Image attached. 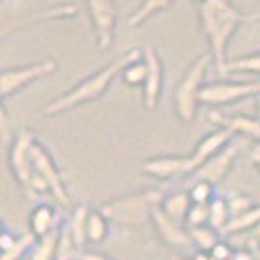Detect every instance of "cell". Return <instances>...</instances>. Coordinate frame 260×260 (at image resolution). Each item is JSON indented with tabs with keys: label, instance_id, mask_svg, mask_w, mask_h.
<instances>
[{
	"label": "cell",
	"instance_id": "16",
	"mask_svg": "<svg viewBox=\"0 0 260 260\" xmlns=\"http://www.w3.org/2000/svg\"><path fill=\"white\" fill-rule=\"evenodd\" d=\"M192 208V198L188 190H174L170 194H165L160 202V209L169 215L170 219L186 225V215Z\"/></svg>",
	"mask_w": 260,
	"mask_h": 260
},
{
	"label": "cell",
	"instance_id": "8",
	"mask_svg": "<svg viewBox=\"0 0 260 260\" xmlns=\"http://www.w3.org/2000/svg\"><path fill=\"white\" fill-rule=\"evenodd\" d=\"M31 167H34V172H38L39 176L49 184V196L59 206L67 208L71 204V196L65 186V180H63V174L57 169L51 153L39 143L38 139L31 147Z\"/></svg>",
	"mask_w": 260,
	"mask_h": 260
},
{
	"label": "cell",
	"instance_id": "26",
	"mask_svg": "<svg viewBox=\"0 0 260 260\" xmlns=\"http://www.w3.org/2000/svg\"><path fill=\"white\" fill-rule=\"evenodd\" d=\"M119 78L123 80V84L133 86V88H135V86H145V80H147V63H145L143 57L125 67V69L121 71Z\"/></svg>",
	"mask_w": 260,
	"mask_h": 260
},
{
	"label": "cell",
	"instance_id": "1",
	"mask_svg": "<svg viewBox=\"0 0 260 260\" xmlns=\"http://www.w3.org/2000/svg\"><path fill=\"white\" fill-rule=\"evenodd\" d=\"M198 20L204 38L208 39L209 53L213 57V65L221 75H227V47L235 31L243 24L260 22V10L243 12L235 8L229 0H206L198 6Z\"/></svg>",
	"mask_w": 260,
	"mask_h": 260
},
{
	"label": "cell",
	"instance_id": "37",
	"mask_svg": "<svg viewBox=\"0 0 260 260\" xmlns=\"http://www.w3.org/2000/svg\"><path fill=\"white\" fill-rule=\"evenodd\" d=\"M192 2H194L196 6H200V4H204V2H206V0H192Z\"/></svg>",
	"mask_w": 260,
	"mask_h": 260
},
{
	"label": "cell",
	"instance_id": "34",
	"mask_svg": "<svg viewBox=\"0 0 260 260\" xmlns=\"http://www.w3.org/2000/svg\"><path fill=\"white\" fill-rule=\"evenodd\" d=\"M250 162L256 167L260 162V141H254V147H252V151H250Z\"/></svg>",
	"mask_w": 260,
	"mask_h": 260
},
{
	"label": "cell",
	"instance_id": "19",
	"mask_svg": "<svg viewBox=\"0 0 260 260\" xmlns=\"http://www.w3.org/2000/svg\"><path fill=\"white\" fill-rule=\"evenodd\" d=\"M110 233V219L102 213V209H90L88 223H86V239L90 245L104 243Z\"/></svg>",
	"mask_w": 260,
	"mask_h": 260
},
{
	"label": "cell",
	"instance_id": "29",
	"mask_svg": "<svg viewBox=\"0 0 260 260\" xmlns=\"http://www.w3.org/2000/svg\"><path fill=\"white\" fill-rule=\"evenodd\" d=\"M252 206H254V204H252V200H250L247 194H235L229 198V208H231V215H233V217L245 213V211L250 209Z\"/></svg>",
	"mask_w": 260,
	"mask_h": 260
},
{
	"label": "cell",
	"instance_id": "27",
	"mask_svg": "<svg viewBox=\"0 0 260 260\" xmlns=\"http://www.w3.org/2000/svg\"><path fill=\"white\" fill-rule=\"evenodd\" d=\"M188 192H190V198H192V204H209L217 196L215 194V186L206 182V180L190 182Z\"/></svg>",
	"mask_w": 260,
	"mask_h": 260
},
{
	"label": "cell",
	"instance_id": "3",
	"mask_svg": "<svg viewBox=\"0 0 260 260\" xmlns=\"http://www.w3.org/2000/svg\"><path fill=\"white\" fill-rule=\"evenodd\" d=\"M211 63H213L211 53L200 55L196 61H192V65L184 71L180 82L176 84L172 104H174V114L180 119V123H192L198 116L200 90L206 84V75H208Z\"/></svg>",
	"mask_w": 260,
	"mask_h": 260
},
{
	"label": "cell",
	"instance_id": "11",
	"mask_svg": "<svg viewBox=\"0 0 260 260\" xmlns=\"http://www.w3.org/2000/svg\"><path fill=\"white\" fill-rule=\"evenodd\" d=\"M143 59L147 63V80H145L143 86V106L149 112H153V110H156L158 100H160L165 69H162V61H160V55H158L155 45H145Z\"/></svg>",
	"mask_w": 260,
	"mask_h": 260
},
{
	"label": "cell",
	"instance_id": "13",
	"mask_svg": "<svg viewBox=\"0 0 260 260\" xmlns=\"http://www.w3.org/2000/svg\"><path fill=\"white\" fill-rule=\"evenodd\" d=\"M151 223L155 227L156 235L162 239L165 245H169L172 248H186L192 245V237H190V231L184 223H178L174 219H170L169 215L158 208L153 209L151 213Z\"/></svg>",
	"mask_w": 260,
	"mask_h": 260
},
{
	"label": "cell",
	"instance_id": "23",
	"mask_svg": "<svg viewBox=\"0 0 260 260\" xmlns=\"http://www.w3.org/2000/svg\"><path fill=\"white\" fill-rule=\"evenodd\" d=\"M188 231L192 237V245H196L198 250H204V252H209L221 241V237H219L221 233L217 229H213L211 225H202V227H194V229H188Z\"/></svg>",
	"mask_w": 260,
	"mask_h": 260
},
{
	"label": "cell",
	"instance_id": "18",
	"mask_svg": "<svg viewBox=\"0 0 260 260\" xmlns=\"http://www.w3.org/2000/svg\"><path fill=\"white\" fill-rule=\"evenodd\" d=\"M174 4V0H141L139 6L129 14L127 18V27H139L143 26L145 22H149L153 16H156L158 12L167 10Z\"/></svg>",
	"mask_w": 260,
	"mask_h": 260
},
{
	"label": "cell",
	"instance_id": "33",
	"mask_svg": "<svg viewBox=\"0 0 260 260\" xmlns=\"http://www.w3.org/2000/svg\"><path fill=\"white\" fill-rule=\"evenodd\" d=\"M231 260H258V254H254L252 250H245V248H241V250H235L233 258Z\"/></svg>",
	"mask_w": 260,
	"mask_h": 260
},
{
	"label": "cell",
	"instance_id": "30",
	"mask_svg": "<svg viewBox=\"0 0 260 260\" xmlns=\"http://www.w3.org/2000/svg\"><path fill=\"white\" fill-rule=\"evenodd\" d=\"M209 254H211V258L213 260H231L235 254V248L229 245V243H225V241H219L215 247L209 250Z\"/></svg>",
	"mask_w": 260,
	"mask_h": 260
},
{
	"label": "cell",
	"instance_id": "14",
	"mask_svg": "<svg viewBox=\"0 0 260 260\" xmlns=\"http://www.w3.org/2000/svg\"><path fill=\"white\" fill-rule=\"evenodd\" d=\"M208 119L211 123H215L217 127L231 131L233 135H245L250 137L252 141H260V119L258 117H250L245 114H221L217 110L208 112Z\"/></svg>",
	"mask_w": 260,
	"mask_h": 260
},
{
	"label": "cell",
	"instance_id": "28",
	"mask_svg": "<svg viewBox=\"0 0 260 260\" xmlns=\"http://www.w3.org/2000/svg\"><path fill=\"white\" fill-rule=\"evenodd\" d=\"M209 223V204H192V208L186 215V227L194 229Z\"/></svg>",
	"mask_w": 260,
	"mask_h": 260
},
{
	"label": "cell",
	"instance_id": "20",
	"mask_svg": "<svg viewBox=\"0 0 260 260\" xmlns=\"http://www.w3.org/2000/svg\"><path fill=\"white\" fill-rule=\"evenodd\" d=\"M63 227V225H61ZM61 227L53 233L45 235L36 241V245L29 252V260H57L59 250V239H61Z\"/></svg>",
	"mask_w": 260,
	"mask_h": 260
},
{
	"label": "cell",
	"instance_id": "17",
	"mask_svg": "<svg viewBox=\"0 0 260 260\" xmlns=\"http://www.w3.org/2000/svg\"><path fill=\"white\" fill-rule=\"evenodd\" d=\"M90 209L92 208H88L86 204L75 206L73 211H71L69 223H67V229L71 233V239H73V243H75V247L78 250H82V248L86 247V243H88V239H86V223H88Z\"/></svg>",
	"mask_w": 260,
	"mask_h": 260
},
{
	"label": "cell",
	"instance_id": "7",
	"mask_svg": "<svg viewBox=\"0 0 260 260\" xmlns=\"http://www.w3.org/2000/svg\"><path fill=\"white\" fill-rule=\"evenodd\" d=\"M34 143H36L34 131L27 129V127H20L16 131L10 149H8V167L12 172V178L24 192H27L31 174H34V167H31V147H34Z\"/></svg>",
	"mask_w": 260,
	"mask_h": 260
},
{
	"label": "cell",
	"instance_id": "12",
	"mask_svg": "<svg viewBox=\"0 0 260 260\" xmlns=\"http://www.w3.org/2000/svg\"><path fill=\"white\" fill-rule=\"evenodd\" d=\"M235 158H237V147L233 143L227 145L221 153L211 156L208 162H204L200 169L196 170L192 176H188L186 182H196V180H206L213 186H221L229 172L233 169Z\"/></svg>",
	"mask_w": 260,
	"mask_h": 260
},
{
	"label": "cell",
	"instance_id": "24",
	"mask_svg": "<svg viewBox=\"0 0 260 260\" xmlns=\"http://www.w3.org/2000/svg\"><path fill=\"white\" fill-rule=\"evenodd\" d=\"M36 241L38 239L34 237V233H20L16 237V243H14L12 247L0 254V260H22L26 254L31 252Z\"/></svg>",
	"mask_w": 260,
	"mask_h": 260
},
{
	"label": "cell",
	"instance_id": "25",
	"mask_svg": "<svg viewBox=\"0 0 260 260\" xmlns=\"http://www.w3.org/2000/svg\"><path fill=\"white\" fill-rule=\"evenodd\" d=\"M229 73H245V75H254L260 78V51L248 53L243 57H237L229 61L227 65V75Z\"/></svg>",
	"mask_w": 260,
	"mask_h": 260
},
{
	"label": "cell",
	"instance_id": "15",
	"mask_svg": "<svg viewBox=\"0 0 260 260\" xmlns=\"http://www.w3.org/2000/svg\"><path fill=\"white\" fill-rule=\"evenodd\" d=\"M27 223H29V233H34L36 239H41V237L53 233L61 227L59 213L51 204H38L29 211Z\"/></svg>",
	"mask_w": 260,
	"mask_h": 260
},
{
	"label": "cell",
	"instance_id": "22",
	"mask_svg": "<svg viewBox=\"0 0 260 260\" xmlns=\"http://www.w3.org/2000/svg\"><path fill=\"white\" fill-rule=\"evenodd\" d=\"M231 208H229V200L223 196H215L209 202V223L213 229H217L219 233L225 231V227L231 221Z\"/></svg>",
	"mask_w": 260,
	"mask_h": 260
},
{
	"label": "cell",
	"instance_id": "21",
	"mask_svg": "<svg viewBox=\"0 0 260 260\" xmlns=\"http://www.w3.org/2000/svg\"><path fill=\"white\" fill-rule=\"evenodd\" d=\"M258 225H260V204H254V206L250 209H247L245 213H241V215H237V217H231V221L225 227L223 235L247 233V231L258 227Z\"/></svg>",
	"mask_w": 260,
	"mask_h": 260
},
{
	"label": "cell",
	"instance_id": "35",
	"mask_svg": "<svg viewBox=\"0 0 260 260\" xmlns=\"http://www.w3.org/2000/svg\"><path fill=\"white\" fill-rule=\"evenodd\" d=\"M192 260H213L211 258V254L209 252H204V250H198L194 256H192Z\"/></svg>",
	"mask_w": 260,
	"mask_h": 260
},
{
	"label": "cell",
	"instance_id": "9",
	"mask_svg": "<svg viewBox=\"0 0 260 260\" xmlns=\"http://www.w3.org/2000/svg\"><path fill=\"white\" fill-rule=\"evenodd\" d=\"M92 31L100 51H108L114 45L117 26V8L114 0H86Z\"/></svg>",
	"mask_w": 260,
	"mask_h": 260
},
{
	"label": "cell",
	"instance_id": "5",
	"mask_svg": "<svg viewBox=\"0 0 260 260\" xmlns=\"http://www.w3.org/2000/svg\"><path fill=\"white\" fill-rule=\"evenodd\" d=\"M260 94V78L252 80H215L206 82L200 90V104L211 108L241 102L245 98H254Z\"/></svg>",
	"mask_w": 260,
	"mask_h": 260
},
{
	"label": "cell",
	"instance_id": "4",
	"mask_svg": "<svg viewBox=\"0 0 260 260\" xmlns=\"http://www.w3.org/2000/svg\"><path fill=\"white\" fill-rule=\"evenodd\" d=\"M165 194L160 190H145L139 194L121 196L116 200H110L100 206L102 213L110 221L119 225H141L151 221L153 209L160 206Z\"/></svg>",
	"mask_w": 260,
	"mask_h": 260
},
{
	"label": "cell",
	"instance_id": "40",
	"mask_svg": "<svg viewBox=\"0 0 260 260\" xmlns=\"http://www.w3.org/2000/svg\"><path fill=\"white\" fill-rule=\"evenodd\" d=\"M258 260H260V254H258Z\"/></svg>",
	"mask_w": 260,
	"mask_h": 260
},
{
	"label": "cell",
	"instance_id": "6",
	"mask_svg": "<svg viewBox=\"0 0 260 260\" xmlns=\"http://www.w3.org/2000/svg\"><path fill=\"white\" fill-rule=\"evenodd\" d=\"M57 69H59V63L55 59H43V61L29 63V65L2 69V73H0V98H2V102H6L14 94L22 92L27 84L55 75Z\"/></svg>",
	"mask_w": 260,
	"mask_h": 260
},
{
	"label": "cell",
	"instance_id": "32",
	"mask_svg": "<svg viewBox=\"0 0 260 260\" xmlns=\"http://www.w3.org/2000/svg\"><path fill=\"white\" fill-rule=\"evenodd\" d=\"M16 237H18L16 233H10V231H6V229H4L2 235H0V250H2V252H4V250H8V248L16 243Z\"/></svg>",
	"mask_w": 260,
	"mask_h": 260
},
{
	"label": "cell",
	"instance_id": "31",
	"mask_svg": "<svg viewBox=\"0 0 260 260\" xmlns=\"http://www.w3.org/2000/svg\"><path fill=\"white\" fill-rule=\"evenodd\" d=\"M77 260H114L110 258V256H106L102 252H96V250H78V256Z\"/></svg>",
	"mask_w": 260,
	"mask_h": 260
},
{
	"label": "cell",
	"instance_id": "38",
	"mask_svg": "<svg viewBox=\"0 0 260 260\" xmlns=\"http://www.w3.org/2000/svg\"><path fill=\"white\" fill-rule=\"evenodd\" d=\"M256 169H258V172H260V162H258V165H256Z\"/></svg>",
	"mask_w": 260,
	"mask_h": 260
},
{
	"label": "cell",
	"instance_id": "2",
	"mask_svg": "<svg viewBox=\"0 0 260 260\" xmlns=\"http://www.w3.org/2000/svg\"><path fill=\"white\" fill-rule=\"evenodd\" d=\"M141 57H143V51L139 47L127 49L123 55H119L116 61H112V63H108L102 69H98L96 73H92L84 80H80L77 86H73L71 90L63 92L61 96H57L55 100H51L49 104L41 110V116L45 117L59 116L63 112L75 110L78 106L90 104V102L100 100L106 92H108V88L112 86V82L121 75V71L129 65V63L141 59Z\"/></svg>",
	"mask_w": 260,
	"mask_h": 260
},
{
	"label": "cell",
	"instance_id": "36",
	"mask_svg": "<svg viewBox=\"0 0 260 260\" xmlns=\"http://www.w3.org/2000/svg\"><path fill=\"white\" fill-rule=\"evenodd\" d=\"M254 112H256V117L260 119V94L254 96Z\"/></svg>",
	"mask_w": 260,
	"mask_h": 260
},
{
	"label": "cell",
	"instance_id": "10",
	"mask_svg": "<svg viewBox=\"0 0 260 260\" xmlns=\"http://www.w3.org/2000/svg\"><path fill=\"white\" fill-rule=\"evenodd\" d=\"M143 172L155 180H170L178 176H192L194 167L190 155H167L147 158L143 162Z\"/></svg>",
	"mask_w": 260,
	"mask_h": 260
},
{
	"label": "cell",
	"instance_id": "39",
	"mask_svg": "<svg viewBox=\"0 0 260 260\" xmlns=\"http://www.w3.org/2000/svg\"><path fill=\"white\" fill-rule=\"evenodd\" d=\"M174 260H186V258H174Z\"/></svg>",
	"mask_w": 260,
	"mask_h": 260
}]
</instances>
